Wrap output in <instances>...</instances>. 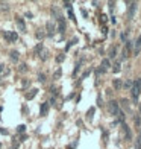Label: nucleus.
<instances>
[{
	"label": "nucleus",
	"mask_w": 141,
	"mask_h": 149,
	"mask_svg": "<svg viewBox=\"0 0 141 149\" xmlns=\"http://www.w3.org/2000/svg\"><path fill=\"white\" fill-rule=\"evenodd\" d=\"M3 37L9 41V43H15L17 40H18V35L15 32H5L3 33Z\"/></svg>",
	"instance_id": "obj_4"
},
{
	"label": "nucleus",
	"mask_w": 141,
	"mask_h": 149,
	"mask_svg": "<svg viewBox=\"0 0 141 149\" xmlns=\"http://www.w3.org/2000/svg\"><path fill=\"white\" fill-rule=\"evenodd\" d=\"M9 73V68L5 66V64H0V76H5Z\"/></svg>",
	"instance_id": "obj_8"
},
{
	"label": "nucleus",
	"mask_w": 141,
	"mask_h": 149,
	"mask_svg": "<svg viewBox=\"0 0 141 149\" xmlns=\"http://www.w3.org/2000/svg\"><path fill=\"white\" fill-rule=\"evenodd\" d=\"M134 123H135V126H137V128H140V126H141V119H140V114H135V116H134Z\"/></svg>",
	"instance_id": "obj_13"
},
{
	"label": "nucleus",
	"mask_w": 141,
	"mask_h": 149,
	"mask_svg": "<svg viewBox=\"0 0 141 149\" xmlns=\"http://www.w3.org/2000/svg\"><path fill=\"white\" fill-rule=\"evenodd\" d=\"M41 50H43V44H41V43H40V44H38V46H36V47H35V53H40V52H41Z\"/></svg>",
	"instance_id": "obj_19"
},
{
	"label": "nucleus",
	"mask_w": 141,
	"mask_h": 149,
	"mask_svg": "<svg viewBox=\"0 0 141 149\" xmlns=\"http://www.w3.org/2000/svg\"><path fill=\"white\" fill-rule=\"evenodd\" d=\"M36 88H33V90H31V93H27L26 94V99H32V98H35V94H36Z\"/></svg>",
	"instance_id": "obj_15"
},
{
	"label": "nucleus",
	"mask_w": 141,
	"mask_h": 149,
	"mask_svg": "<svg viewBox=\"0 0 141 149\" xmlns=\"http://www.w3.org/2000/svg\"><path fill=\"white\" fill-rule=\"evenodd\" d=\"M135 149H141V142L137 138V142H135Z\"/></svg>",
	"instance_id": "obj_22"
},
{
	"label": "nucleus",
	"mask_w": 141,
	"mask_h": 149,
	"mask_svg": "<svg viewBox=\"0 0 141 149\" xmlns=\"http://www.w3.org/2000/svg\"><path fill=\"white\" fill-rule=\"evenodd\" d=\"M109 66H111L109 59H103V61H102V68H103V70H106Z\"/></svg>",
	"instance_id": "obj_17"
},
{
	"label": "nucleus",
	"mask_w": 141,
	"mask_h": 149,
	"mask_svg": "<svg viewBox=\"0 0 141 149\" xmlns=\"http://www.w3.org/2000/svg\"><path fill=\"white\" fill-rule=\"evenodd\" d=\"M126 58H127V49H125L121 53V59H126Z\"/></svg>",
	"instance_id": "obj_21"
},
{
	"label": "nucleus",
	"mask_w": 141,
	"mask_h": 149,
	"mask_svg": "<svg viewBox=\"0 0 141 149\" xmlns=\"http://www.w3.org/2000/svg\"><path fill=\"white\" fill-rule=\"evenodd\" d=\"M91 114H94V108H91V110L88 111V119H91Z\"/></svg>",
	"instance_id": "obj_25"
},
{
	"label": "nucleus",
	"mask_w": 141,
	"mask_h": 149,
	"mask_svg": "<svg viewBox=\"0 0 141 149\" xmlns=\"http://www.w3.org/2000/svg\"><path fill=\"white\" fill-rule=\"evenodd\" d=\"M141 93V78H138V79H135L134 81V85H132V88H130V94H132V99L138 100V96H140Z\"/></svg>",
	"instance_id": "obj_1"
},
{
	"label": "nucleus",
	"mask_w": 141,
	"mask_h": 149,
	"mask_svg": "<svg viewBox=\"0 0 141 149\" xmlns=\"http://www.w3.org/2000/svg\"><path fill=\"white\" fill-rule=\"evenodd\" d=\"M114 72L117 73V72H120V63H117L115 66H114Z\"/></svg>",
	"instance_id": "obj_23"
},
{
	"label": "nucleus",
	"mask_w": 141,
	"mask_h": 149,
	"mask_svg": "<svg viewBox=\"0 0 141 149\" xmlns=\"http://www.w3.org/2000/svg\"><path fill=\"white\" fill-rule=\"evenodd\" d=\"M135 11H137V2H130V3H129V9H127V17H129V20L134 18Z\"/></svg>",
	"instance_id": "obj_3"
},
{
	"label": "nucleus",
	"mask_w": 141,
	"mask_h": 149,
	"mask_svg": "<svg viewBox=\"0 0 141 149\" xmlns=\"http://www.w3.org/2000/svg\"><path fill=\"white\" fill-rule=\"evenodd\" d=\"M24 129H26V126H24V125H20V126L17 128V131H18V133H24Z\"/></svg>",
	"instance_id": "obj_20"
},
{
	"label": "nucleus",
	"mask_w": 141,
	"mask_h": 149,
	"mask_svg": "<svg viewBox=\"0 0 141 149\" xmlns=\"http://www.w3.org/2000/svg\"><path fill=\"white\" fill-rule=\"evenodd\" d=\"M120 102H121V105H123V108H125L126 111H129V108H130V107H129V102H127V99H121Z\"/></svg>",
	"instance_id": "obj_16"
},
{
	"label": "nucleus",
	"mask_w": 141,
	"mask_h": 149,
	"mask_svg": "<svg viewBox=\"0 0 141 149\" xmlns=\"http://www.w3.org/2000/svg\"><path fill=\"white\" fill-rule=\"evenodd\" d=\"M20 70H21V72H26V64H21V66H20Z\"/></svg>",
	"instance_id": "obj_26"
},
{
	"label": "nucleus",
	"mask_w": 141,
	"mask_h": 149,
	"mask_svg": "<svg viewBox=\"0 0 141 149\" xmlns=\"http://www.w3.org/2000/svg\"><path fill=\"white\" fill-rule=\"evenodd\" d=\"M64 58H65L64 55H59V56L56 58V61H58V63H62V61H64Z\"/></svg>",
	"instance_id": "obj_24"
},
{
	"label": "nucleus",
	"mask_w": 141,
	"mask_h": 149,
	"mask_svg": "<svg viewBox=\"0 0 141 149\" xmlns=\"http://www.w3.org/2000/svg\"><path fill=\"white\" fill-rule=\"evenodd\" d=\"M9 55H11V59H12V61H18V58H20V53H18L17 50H11Z\"/></svg>",
	"instance_id": "obj_9"
},
{
	"label": "nucleus",
	"mask_w": 141,
	"mask_h": 149,
	"mask_svg": "<svg viewBox=\"0 0 141 149\" xmlns=\"http://www.w3.org/2000/svg\"><path fill=\"white\" fill-rule=\"evenodd\" d=\"M15 21H17V26L20 28V31H23V32H24V31H26V24H24V20H23L21 17H17Z\"/></svg>",
	"instance_id": "obj_6"
},
{
	"label": "nucleus",
	"mask_w": 141,
	"mask_h": 149,
	"mask_svg": "<svg viewBox=\"0 0 141 149\" xmlns=\"http://www.w3.org/2000/svg\"><path fill=\"white\" fill-rule=\"evenodd\" d=\"M140 113H141V103H140Z\"/></svg>",
	"instance_id": "obj_27"
},
{
	"label": "nucleus",
	"mask_w": 141,
	"mask_h": 149,
	"mask_svg": "<svg viewBox=\"0 0 141 149\" xmlns=\"http://www.w3.org/2000/svg\"><path fill=\"white\" fill-rule=\"evenodd\" d=\"M141 50V35H138V38H137V41H135V50H134V55L137 56L138 53H140Z\"/></svg>",
	"instance_id": "obj_5"
},
{
	"label": "nucleus",
	"mask_w": 141,
	"mask_h": 149,
	"mask_svg": "<svg viewBox=\"0 0 141 149\" xmlns=\"http://www.w3.org/2000/svg\"><path fill=\"white\" fill-rule=\"evenodd\" d=\"M112 85H114V88L120 90V88H121V85H123V82H121V79H114V82H112Z\"/></svg>",
	"instance_id": "obj_11"
},
{
	"label": "nucleus",
	"mask_w": 141,
	"mask_h": 149,
	"mask_svg": "<svg viewBox=\"0 0 141 149\" xmlns=\"http://www.w3.org/2000/svg\"><path fill=\"white\" fill-rule=\"evenodd\" d=\"M40 111H41V116H46L47 111H49V103H43V105H41V110H40Z\"/></svg>",
	"instance_id": "obj_12"
},
{
	"label": "nucleus",
	"mask_w": 141,
	"mask_h": 149,
	"mask_svg": "<svg viewBox=\"0 0 141 149\" xmlns=\"http://www.w3.org/2000/svg\"><path fill=\"white\" fill-rule=\"evenodd\" d=\"M108 56L109 58H115L117 56V47L115 46H111L109 50H108Z\"/></svg>",
	"instance_id": "obj_7"
},
{
	"label": "nucleus",
	"mask_w": 141,
	"mask_h": 149,
	"mask_svg": "<svg viewBox=\"0 0 141 149\" xmlns=\"http://www.w3.org/2000/svg\"><path fill=\"white\" fill-rule=\"evenodd\" d=\"M108 110H109L111 114H114V116H118V113H120V107H118V103L115 100H111L109 103H108Z\"/></svg>",
	"instance_id": "obj_2"
},
{
	"label": "nucleus",
	"mask_w": 141,
	"mask_h": 149,
	"mask_svg": "<svg viewBox=\"0 0 141 149\" xmlns=\"http://www.w3.org/2000/svg\"><path fill=\"white\" fill-rule=\"evenodd\" d=\"M47 31H49V35H52V33L55 32V26H53V23H47Z\"/></svg>",
	"instance_id": "obj_14"
},
{
	"label": "nucleus",
	"mask_w": 141,
	"mask_h": 149,
	"mask_svg": "<svg viewBox=\"0 0 141 149\" xmlns=\"http://www.w3.org/2000/svg\"><path fill=\"white\" fill-rule=\"evenodd\" d=\"M58 21H59V32L62 33L64 31H65V21H64L62 17H59V20H58Z\"/></svg>",
	"instance_id": "obj_10"
},
{
	"label": "nucleus",
	"mask_w": 141,
	"mask_h": 149,
	"mask_svg": "<svg viewBox=\"0 0 141 149\" xmlns=\"http://www.w3.org/2000/svg\"><path fill=\"white\" fill-rule=\"evenodd\" d=\"M38 81H40V82H44V81H46V75L40 73V75H38Z\"/></svg>",
	"instance_id": "obj_18"
}]
</instances>
